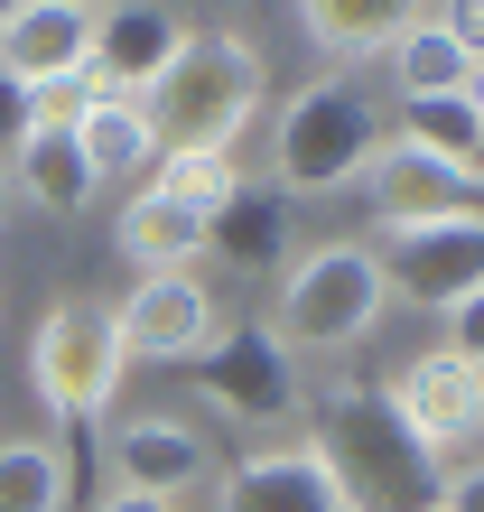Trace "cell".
<instances>
[{
    "label": "cell",
    "mask_w": 484,
    "mask_h": 512,
    "mask_svg": "<svg viewBox=\"0 0 484 512\" xmlns=\"http://www.w3.org/2000/svg\"><path fill=\"white\" fill-rule=\"evenodd\" d=\"M84 56H94V10H66V0H28V10L0 28V75H19L28 94L75 84Z\"/></svg>",
    "instance_id": "cell-15"
},
{
    "label": "cell",
    "mask_w": 484,
    "mask_h": 512,
    "mask_svg": "<svg viewBox=\"0 0 484 512\" xmlns=\"http://www.w3.org/2000/svg\"><path fill=\"white\" fill-rule=\"evenodd\" d=\"M391 140V112L373 103V84L354 75H317L280 103V131H270V187L280 196H336L363 177V159Z\"/></svg>",
    "instance_id": "cell-3"
},
{
    "label": "cell",
    "mask_w": 484,
    "mask_h": 512,
    "mask_svg": "<svg viewBox=\"0 0 484 512\" xmlns=\"http://www.w3.org/2000/svg\"><path fill=\"white\" fill-rule=\"evenodd\" d=\"M261 103H270V66H261V47L242 28H187L168 75L140 94L149 131H159V159L168 149H215V159H233L242 131L261 122Z\"/></svg>",
    "instance_id": "cell-1"
},
{
    "label": "cell",
    "mask_w": 484,
    "mask_h": 512,
    "mask_svg": "<svg viewBox=\"0 0 484 512\" xmlns=\"http://www.w3.org/2000/svg\"><path fill=\"white\" fill-rule=\"evenodd\" d=\"M112 475H121V494L187 503L205 475H215V457H205V438L177 410H140V419H121V438H112Z\"/></svg>",
    "instance_id": "cell-13"
},
{
    "label": "cell",
    "mask_w": 484,
    "mask_h": 512,
    "mask_svg": "<svg viewBox=\"0 0 484 512\" xmlns=\"http://www.w3.org/2000/svg\"><path fill=\"white\" fill-rule=\"evenodd\" d=\"M466 112H475V122H484V56H475V66H466Z\"/></svg>",
    "instance_id": "cell-28"
},
{
    "label": "cell",
    "mask_w": 484,
    "mask_h": 512,
    "mask_svg": "<svg viewBox=\"0 0 484 512\" xmlns=\"http://www.w3.org/2000/svg\"><path fill=\"white\" fill-rule=\"evenodd\" d=\"M438 28H447V47H457L466 56V66H475V56H484V0H438V10H429Z\"/></svg>",
    "instance_id": "cell-25"
},
{
    "label": "cell",
    "mask_w": 484,
    "mask_h": 512,
    "mask_svg": "<svg viewBox=\"0 0 484 512\" xmlns=\"http://www.w3.org/2000/svg\"><path fill=\"white\" fill-rule=\"evenodd\" d=\"M112 326H121V354L131 364H196L205 345H215V289H205V270H140L131 298H112Z\"/></svg>",
    "instance_id": "cell-8"
},
{
    "label": "cell",
    "mask_w": 484,
    "mask_h": 512,
    "mask_svg": "<svg viewBox=\"0 0 484 512\" xmlns=\"http://www.w3.org/2000/svg\"><path fill=\"white\" fill-rule=\"evenodd\" d=\"M391 317V280L373 243H308L289 252L280 298H270V336L289 354H354Z\"/></svg>",
    "instance_id": "cell-4"
},
{
    "label": "cell",
    "mask_w": 484,
    "mask_h": 512,
    "mask_svg": "<svg viewBox=\"0 0 484 512\" xmlns=\"http://www.w3.org/2000/svg\"><path fill=\"white\" fill-rule=\"evenodd\" d=\"M19 10H28V0H0V28H10V19H19Z\"/></svg>",
    "instance_id": "cell-30"
},
{
    "label": "cell",
    "mask_w": 484,
    "mask_h": 512,
    "mask_svg": "<svg viewBox=\"0 0 484 512\" xmlns=\"http://www.w3.org/2000/svg\"><path fill=\"white\" fill-rule=\"evenodd\" d=\"M19 215V187H10V168H0V224H10Z\"/></svg>",
    "instance_id": "cell-29"
},
{
    "label": "cell",
    "mask_w": 484,
    "mask_h": 512,
    "mask_svg": "<svg viewBox=\"0 0 484 512\" xmlns=\"http://www.w3.org/2000/svg\"><path fill=\"white\" fill-rule=\"evenodd\" d=\"M94 512H177V503H149V494H121V485H112V494H103Z\"/></svg>",
    "instance_id": "cell-27"
},
{
    "label": "cell",
    "mask_w": 484,
    "mask_h": 512,
    "mask_svg": "<svg viewBox=\"0 0 484 512\" xmlns=\"http://www.w3.org/2000/svg\"><path fill=\"white\" fill-rule=\"evenodd\" d=\"M0 512H66V447L56 438H0Z\"/></svg>",
    "instance_id": "cell-21"
},
{
    "label": "cell",
    "mask_w": 484,
    "mask_h": 512,
    "mask_svg": "<svg viewBox=\"0 0 484 512\" xmlns=\"http://www.w3.org/2000/svg\"><path fill=\"white\" fill-rule=\"evenodd\" d=\"M196 391L205 410H224L233 429H289V419H308V373H298V354L270 336V317L252 326H215V345L196 354Z\"/></svg>",
    "instance_id": "cell-6"
},
{
    "label": "cell",
    "mask_w": 484,
    "mask_h": 512,
    "mask_svg": "<svg viewBox=\"0 0 484 512\" xmlns=\"http://www.w3.org/2000/svg\"><path fill=\"white\" fill-rule=\"evenodd\" d=\"M10 187L38 205V215L56 224H75V215H94V168H84V149H75V122H38L19 140V159H10Z\"/></svg>",
    "instance_id": "cell-16"
},
{
    "label": "cell",
    "mask_w": 484,
    "mask_h": 512,
    "mask_svg": "<svg viewBox=\"0 0 484 512\" xmlns=\"http://www.w3.org/2000/svg\"><path fill=\"white\" fill-rule=\"evenodd\" d=\"M382 280L401 308H447L484 280V215L466 224H410V233H382Z\"/></svg>",
    "instance_id": "cell-12"
},
{
    "label": "cell",
    "mask_w": 484,
    "mask_h": 512,
    "mask_svg": "<svg viewBox=\"0 0 484 512\" xmlns=\"http://www.w3.org/2000/svg\"><path fill=\"white\" fill-rule=\"evenodd\" d=\"M121 382H131V354H121V326L103 298H56L38 317V336H28V391L47 401V419H66V429H94V419L121 401Z\"/></svg>",
    "instance_id": "cell-5"
},
{
    "label": "cell",
    "mask_w": 484,
    "mask_h": 512,
    "mask_svg": "<svg viewBox=\"0 0 484 512\" xmlns=\"http://www.w3.org/2000/svg\"><path fill=\"white\" fill-rule=\"evenodd\" d=\"M382 401H391V419H401V429L429 447L438 466H447V447L484 438V373L466 364V354H447V345L410 354V364L382 382Z\"/></svg>",
    "instance_id": "cell-10"
},
{
    "label": "cell",
    "mask_w": 484,
    "mask_h": 512,
    "mask_svg": "<svg viewBox=\"0 0 484 512\" xmlns=\"http://www.w3.org/2000/svg\"><path fill=\"white\" fill-rule=\"evenodd\" d=\"M177 38H187L177 10H159V0H112V10H94V56H84L75 94L84 103H140L168 75Z\"/></svg>",
    "instance_id": "cell-11"
},
{
    "label": "cell",
    "mask_w": 484,
    "mask_h": 512,
    "mask_svg": "<svg viewBox=\"0 0 484 512\" xmlns=\"http://www.w3.org/2000/svg\"><path fill=\"white\" fill-rule=\"evenodd\" d=\"M28 131H38V94H28L19 75H0V168L19 159V140H28Z\"/></svg>",
    "instance_id": "cell-24"
},
{
    "label": "cell",
    "mask_w": 484,
    "mask_h": 512,
    "mask_svg": "<svg viewBox=\"0 0 484 512\" xmlns=\"http://www.w3.org/2000/svg\"><path fill=\"white\" fill-rule=\"evenodd\" d=\"M438 317H447V336H438V345H447V354H466V364H484V280H475L466 298H447Z\"/></svg>",
    "instance_id": "cell-23"
},
{
    "label": "cell",
    "mask_w": 484,
    "mask_h": 512,
    "mask_svg": "<svg viewBox=\"0 0 484 512\" xmlns=\"http://www.w3.org/2000/svg\"><path fill=\"white\" fill-rule=\"evenodd\" d=\"M382 84H391V103H438V94H466V56L447 47V28L419 10L401 19V38L382 47Z\"/></svg>",
    "instance_id": "cell-19"
},
{
    "label": "cell",
    "mask_w": 484,
    "mask_h": 512,
    "mask_svg": "<svg viewBox=\"0 0 484 512\" xmlns=\"http://www.w3.org/2000/svg\"><path fill=\"white\" fill-rule=\"evenodd\" d=\"M66 10H112V0H66Z\"/></svg>",
    "instance_id": "cell-31"
},
{
    "label": "cell",
    "mask_w": 484,
    "mask_h": 512,
    "mask_svg": "<svg viewBox=\"0 0 484 512\" xmlns=\"http://www.w3.org/2000/svg\"><path fill=\"white\" fill-rule=\"evenodd\" d=\"M308 410H317V447L336 457L354 512H429L438 503V457L391 419L382 382L326 373V382H308Z\"/></svg>",
    "instance_id": "cell-2"
},
{
    "label": "cell",
    "mask_w": 484,
    "mask_h": 512,
    "mask_svg": "<svg viewBox=\"0 0 484 512\" xmlns=\"http://www.w3.org/2000/svg\"><path fill=\"white\" fill-rule=\"evenodd\" d=\"M215 512H354V494L308 429V438H280V447H242L215 475Z\"/></svg>",
    "instance_id": "cell-9"
},
{
    "label": "cell",
    "mask_w": 484,
    "mask_h": 512,
    "mask_svg": "<svg viewBox=\"0 0 484 512\" xmlns=\"http://www.w3.org/2000/svg\"><path fill=\"white\" fill-rule=\"evenodd\" d=\"M298 19H308V38L326 56H382L401 38L410 0H298Z\"/></svg>",
    "instance_id": "cell-20"
},
{
    "label": "cell",
    "mask_w": 484,
    "mask_h": 512,
    "mask_svg": "<svg viewBox=\"0 0 484 512\" xmlns=\"http://www.w3.org/2000/svg\"><path fill=\"white\" fill-rule=\"evenodd\" d=\"M475 373H484V364H475Z\"/></svg>",
    "instance_id": "cell-32"
},
{
    "label": "cell",
    "mask_w": 484,
    "mask_h": 512,
    "mask_svg": "<svg viewBox=\"0 0 484 512\" xmlns=\"http://www.w3.org/2000/svg\"><path fill=\"white\" fill-rule=\"evenodd\" d=\"M112 243H121V261H131V270H205V224H196V215H177V205H168V196H149V187L121 205Z\"/></svg>",
    "instance_id": "cell-18"
},
{
    "label": "cell",
    "mask_w": 484,
    "mask_h": 512,
    "mask_svg": "<svg viewBox=\"0 0 484 512\" xmlns=\"http://www.w3.org/2000/svg\"><path fill=\"white\" fill-rule=\"evenodd\" d=\"M429 512H484V466H438V503Z\"/></svg>",
    "instance_id": "cell-26"
},
{
    "label": "cell",
    "mask_w": 484,
    "mask_h": 512,
    "mask_svg": "<svg viewBox=\"0 0 484 512\" xmlns=\"http://www.w3.org/2000/svg\"><path fill=\"white\" fill-rule=\"evenodd\" d=\"M363 205H373V233H410V224H466V215H484V187L466 168H447L438 149H419V140H401L391 131L373 159H363Z\"/></svg>",
    "instance_id": "cell-7"
},
{
    "label": "cell",
    "mask_w": 484,
    "mask_h": 512,
    "mask_svg": "<svg viewBox=\"0 0 484 512\" xmlns=\"http://www.w3.org/2000/svg\"><path fill=\"white\" fill-rule=\"evenodd\" d=\"M289 252H298V224H289V196L270 187V177H242L215 215H205V261L242 270V280H261V270L280 280Z\"/></svg>",
    "instance_id": "cell-14"
},
{
    "label": "cell",
    "mask_w": 484,
    "mask_h": 512,
    "mask_svg": "<svg viewBox=\"0 0 484 512\" xmlns=\"http://www.w3.org/2000/svg\"><path fill=\"white\" fill-rule=\"evenodd\" d=\"M140 187H149V196H168L177 215H196V224H205V215H215V205L242 187V159H215V149H168V159L149 168Z\"/></svg>",
    "instance_id": "cell-22"
},
{
    "label": "cell",
    "mask_w": 484,
    "mask_h": 512,
    "mask_svg": "<svg viewBox=\"0 0 484 512\" xmlns=\"http://www.w3.org/2000/svg\"><path fill=\"white\" fill-rule=\"evenodd\" d=\"M75 149L94 168V187H140L159 168V131H149L140 103H84L75 112Z\"/></svg>",
    "instance_id": "cell-17"
}]
</instances>
